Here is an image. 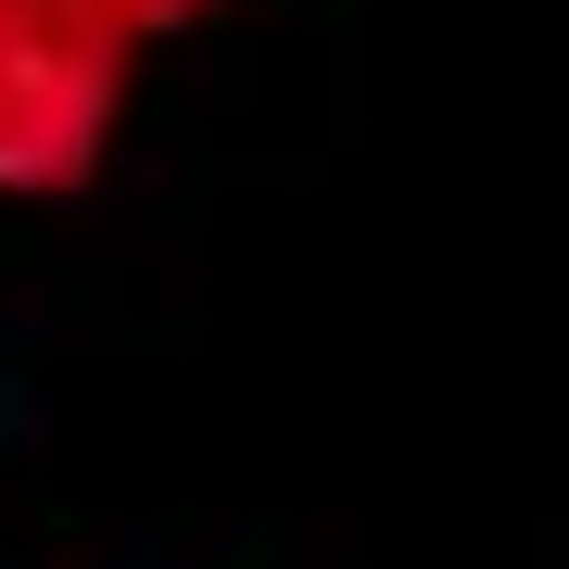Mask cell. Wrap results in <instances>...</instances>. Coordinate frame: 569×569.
<instances>
[{
    "label": "cell",
    "instance_id": "1",
    "mask_svg": "<svg viewBox=\"0 0 569 569\" xmlns=\"http://www.w3.org/2000/svg\"><path fill=\"white\" fill-rule=\"evenodd\" d=\"M127 51L77 0H0V203H63L114 152Z\"/></svg>",
    "mask_w": 569,
    "mask_h": 569
},
{
    "label": "cell",
    "instance_id": "2",
    "mask_svg": "<svg viewBox=\"0 0 569 569\" xmlns=\"http://www.w3.org/2000/svg\"><path fill=\"white\" fill-rule=\"evenodd\" d=\"M77 13H89V26H102V39H114L127 63H140L152 39H178V26H203V13H216V0H77Z\"/></svg>",
    "mask_w": 569,
    "mask_h": 569
}]
</instances>
